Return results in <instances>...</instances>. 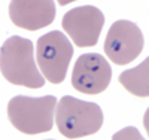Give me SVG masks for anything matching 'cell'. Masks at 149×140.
I'll list each match as a JSON object with an SVG mask.
<instances>
[{
	"mask_svg": "<svg viewBox=\"0 0 149 140\" xmlns=\"http://www.w3.org/2000/svg\"><path fill=\"white\" fill-rule=\"evenodd\" d=\"M0 72L3 78L19 86L37 90L45 85V79L36 67L33 42L21 36H10L0 51Z\"/></svg>",
	"mask_w": 149,
	"mask_h": 140,
	"instance_id": "cell-1",
	"label": "cell"
},
{
	"mask_svg": "<svg viewBox=\"0 0 149 140\" xmlns=\"http://www.w3.org/2000/svg\"><path fill=\"white\" fill-rule=\"evenodd\" d=\"M145 46L143 33L137 24L128 20H118L110 25L104 40V54L118 66L136 60Z\"/></svg>",
	"mask_w": 149,
	"mask_h": 140,
	"instance_id": "cell-5",
	"label": "cell"
},
{
	"mask_svg": "<svg viewBox=\"0 0 149 140\" xmlns=\"http://www.w3.org/2000/svg\"><path fill=\"white\" fill-rule=\"evenodd\" d=\"M143 124H145V127L148 128V110H146V113H145V121H143Z\"/></svg>",
	"mask_w": 149,
	"mask_h": 140,
	"instance_id": "cell-11",
	"label": "cell"
},
{
	"mask_svg": "<svg viewBox=\"0 0 149 140\" xmlns=\"http://www.w3.org/2000/svg\"><path fill=\"white\" fill-rule=\"evenodd\" d=\"M61 25L76 46H94L103 30L104 15L95 6H79L67 10Z\"/></svg>",
	"mask_w": 149,
	"mask_h": 140,
	"instance_id": "cell-7",
	"label": "cell"
},
{
	"mask_svg": "<svg viewBox=\"0 0 149 140\" xmlns=\"http://www.w3.org/2000/svg\"><path fill=\"white\" fill-rule=\"evenodd\" d=\"M55 106L54 95H15L8 103V118L12 127L24 134L48 133L54 125Z\"/></svg>",
	"mask_w": 149,
	"mask_h": 140,
	"instance_id": "cell-3",
	"label": "cell"
},
{
	"mask_svg": "<svg viewBox=\"0 0 149 140\" xmlns=\"http://www.w3.org/2000/svg\"><path fill=\"white\" fill-rule=\"evenodd\" d=\"M110 79V64L100 54H82L74 63L72 72V86L79 93L90 95L100 94L104 90H107Z\"/></svg>",
	"mask_w": 149,
	"mask_h": 140,
	"instance_id": "cell-6",
	"label": "cell"
},
{
	"mask_svg": "<svg viewBox=\"0 0 149 140\" xmlns=\"http://www.w3.org/2000/svg\"><path fill=\"white\" fill-rule=\"evenodd\" d=\"M103 110L97 103L64 95L55 106V124L67 139H81L103 127Z\"/></svg>",
	"mask_w": 149,
	"mask_h": 140,
	"instance_id": "cell-2",
	"label": "cell"
},
{
	"mask_svg": "<svg viewBox=\"0 0 149 140\" xmlns=\"http://www.w3.org/2000/svg\"><path fill=\"white\" fill-rule=\"evenodd\" d=\"M55 2L52 0H12L9 18L17 27L36 31L48 27L55 20Z\"/></svg>",
	"mask_w": 149,
	"mask_h": 140,
	"instance_id": "cell-8",
	"label": "cell"
},
{
	"mask_svg": "<svg viewBox=\"0 0 149 140\" xmlns=\"http://www.w3.org/2000/svg\"><path fill=\"white\" fill-rule=\"evenodd\" d=\"M118 81L130 94L143 98L149 97V58L142 61L137 67L124 70Z\"/></svg>",
	"mask_w": 149,
	"mask_h": 140,
	"instance_id": "cell-9",
	"label": "cell"
},
{
	"mask_svg": "<svg viewBox=\"0 0 149 140\" xmlns=\"http://www.w3.org/2000/svg\"><path fill=\"white\" fill-rule=\"evenodd\" d=\"M112 139L113 140H142L143 136L137 131V128L136 127H125V128H122L121 131L115 133L113 136H112Z\"/></svg>",
	"mask_w": 149,
	"mask_h": 140,
	"instance_id": "cell-10",
	"label": "cell"
},
{
	"mask_svg": "<svg viewBox=\"0 0 149 140\" xmlns=\"http://www.w3.org/2000/svg\"><path fill=\"white\" fill-rule=\"evenodd\" d=\"M73 57V46L58 30H52L39 37L36 45V61L45 79L54 85L66 79V73Z\"/></svg>",
	"mask_w": 149,
	"mask_h": 140,
	"instance_id": "cell-4",
	"label": "cell"
},
{
	"mask_svg": "<svg viewBox=\"0 0 149 140\" xmlns=\"http://www.w3.org/2000/svg\"><path fill=\"white\" fill-rule=\"evenodd\" d=\"M69 2H63V0H60V2H58V5H61V6H64V5H67Z\"/></svg>",
	"mask_w": 149,
	"mask_h": 140,
	"instance_id": "cell-12",
	"label": "cell"
}]
</instances>
